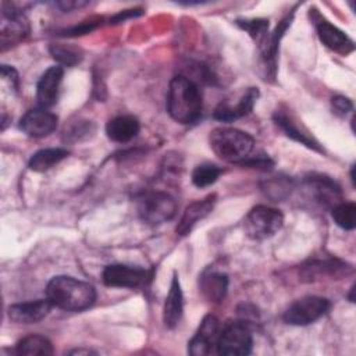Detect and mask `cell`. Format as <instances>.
<instances>
[{"label":"cell","instance_id":"4","mask_svg":"<svg viewBox=\"0 0 356 356\" xmlns=\"http://www.w3.org/2000/svg\"><path fill=\"white\" fill-rule=\"evenodd\" d=\"M284 225V214L271 206L257 204L249 210L243 220L245 234L253 241L274 236Z\"/></svg>","mask_w":356,"mask_h":356},{"label":"cell","instance_id":"12","mask_svg":"<svg viewBox=\"0 0 356 356\" xmlns=\"http://www.w3.org/2000/svg\"><path fill=\"white\" fill-rule=\"evenodd\" d=\"M313 22H314L318 39L328 49L342 56H346L355 50L353 40L343 31H341L338 26H335L334 24L323 18L320 14H316V17H313Z\"/></svg>","mask_w":356,"mask_h":356},{"label":"cell","instance_id":"33","mask_svg":"<svg viewBox=\"0 0 356 356\" xmlns=\"http://www.w3.org/2000/svg\"><path fill=\"white\" fill-rule=\"evenodd\" d=\"M331 104H332L334 113L341 115V117H345L348 113H350L353 110V104H352L350 99H348V97H345L342 95L332 96Z\"/></svg>","mask_w":356,"mask_h":356},{"label":"cell","instance_id":"7","mask_svg":"<svg viewBox=\"0 0 356 356\" xmlns=\"http://www.w3.org/2000/svg\"><path fill=\"white\" fill-rule=\"evenodd\" d=\"M330 300L323 296L307 295L292 302L284 312V321L291 325H309L330 310Z\"/></svg>","mask_w":356,"mask_h":356},{"label":"cell","instance_id":"37","mask_svg":"<svg viewBox=\"0 0 356 356\" xmlns=\"http://www.w3.org/2000/svg\"><path fill=\"white\" fill-rule=\"evenodd\" d=\"M70 353H71V355H82V353L90 355V353H95V352H92V350H89V349H75V350H71Z\"/></svg>","mask_w":356,"mask_h":356},{"label":"cell","instance_id":"3","mask_svg":"<svg viewBox=\"0 0 356 356\" xmlns=\"http://www.w3.org/2000/svg\"><path fill=\"white\" fill-rule=\"evenodd\" d=\"M209 143L217 157L235 164L246 160L254 147L252 135L231 127L214 128L209 135Z\"/></svg>","mask_w":356,"mask_h":356},{"label":"cell","instance_id":"11","mask_svg":"<svg viewBox=\"0 0 356 356\" xmlns=\"http://www.w3.org/2000/svg\"><path fill=\"white\" fill-rule=\"evenodd\" d=\"M274 122L277 124V127H280V129L289 136L291 139L305 145L306 147L324 153V149L321 147V145L318 143V140L307 131V128L302 124V121H299L293 114L288 113L286 110H281L278 108L274 115H273Z\"/></svg>","mask_w":356,"mask_h":356},{"label":"cell","instance_id":"14","mask_svg":"<svg viewBox=\"0 0 356 356\" xmlns=\"http://www.w3.org/2000/svg\"><path fill=\"white\" fill-rule=\"evenodd\" d=\"M220 324L216 316L207 314L203 317L196 334L188 342V353L192 356H206L217 345Z\"/></svg>","mask_w":356,"mask_h":356},{"label":"cell","instance_id":"30","mask_svg":"<svg viewBox=\"0 0 356 356\" xmlns=\"http://www.w3.org/2000/svg\"><path fill=\"white\" fill-rule=\"evenodd\" d=\"M261 188L268 197L277 202L286 197L291 193V189L293 188V185H292V181L286 177H274L267 179Z\"/></svg>","mask_w":356,"mask_h":356},{"label":"cell","instance_id":"21","mask_svg":"<svg viewBox=\"0 0 356 356\" xmlns=\"http://www.w3.org/2000/svg\"><path fill=\"white\" fill-rule=\"evenodd\" d=\"M184 313V295L177 273H174L168 295L163 307V323L167 328L172 330L178 325Z\"/></svg>","mask_w":356,"mask_h":356},{"label":"cell","instance_id":"26","mask_svg":"<svg viewBox=\"0 0 356 356\" xmlns=\"http://www.w3.org/2000/svg\"><path fill=\"white\" fill-rule=\"evenodd\" d=\"M49 51L51 57L64 67H74L81 63L82 60V53L79 49L70 46V44H63V43H51L49 46Z\"/></svg>","mask_w":356,"mask_h":356},{"label":"cell","instance_id":"31","mask_svg":"<svg viewBox=\"0 0 356 356\" xmlns=\"http://www.w3.org/2000/svg\"><path fill=\"white\" fill-rule=\"evenodd\" d=\"M95 132V125L90 121L82 120L74 122L70 128H65L64 134V140L68 143H75L81 142L83 139H88L90 135Z\"/></svg>","mask_w":356,"mask_h":356},{"label":"cell","instance_id":"10","mask_svg":"<svg viewBox=\"0 0 356 356\" xmlns=\"http://www.w3.org/2000/svg\"><path fill=\"white\" fill-rule=\"evenodd\" d=\"M147 271L138 266L108 264L102 273L103 284L113 288H138L146 282Z\"/></svg>","mask_w":356,"mask_h":356},{"label":"cell","instance_id":"25","mask_svg":"<svg viewBox=\"0 0 356 356\" xmlns=\"http://www.w3.org/2000/svg\"><path fill=\"white\" fill-rule=\"evenodd\" d=\"M53 345L51 342L38 334H32L28 337H24L19 339L15 345V353L19 356H35V355H43V356H50L53 355Z\"/></svg>","mask_w":356,"mask_h":356},{"label":"cell","instance_id":"8","mask_svg":"<svg viewBox=\"0 0 356 356\" xmlns=\"http://www.w3.org/2000/svg\"><path fill=\"white\" fill-rule=\"evenodd\" d=\"M29 33V24L26 17L8 3H3L1 11V50L7 46H14L24 40Z\"/></svg>","mask_w":356,"mask_h":356},{"label":"cell","instance_id":"19","mask_svg":"<svg viewBox=\"0 0 356 356\" xmlns=\"http://www.w3.org/2000/svg\"><path fill=\"white\" fill-rule=\"evenodd\" d=\"M63 75L64 70L61 65H53L40 75L36 85V100L40 107L47 108L56 104L58 99Z\"/></svg>","mask_w":356,"mask_h":356},{"label":"cell","instance_id":"9","mask_svg":"<svg viewBox=\"0 0 356 356\" xmlns=\"http://www.w3.org/2000/svg\"><path fill=\"white\" fill-rule=\"evenodd\" d=\"M293 18V11L291 14H286L275 26V29L268 33L267 39L264 43L259 47L260 50V60H261V70H263V76L264 79H274L275 78V71H277V54H278V47L280 42L286 32V29L291 26Z\"/></svg>","mask_w":356,"mask_h":356},{"label":"cell","instance_id":"35","mask_svg":"<svg viewBox=\"0 0 356 356\" xmlns=\"http://www.w3.org/2000/svg\"><path fill=\"white\" fill-rule=\"evenodd\" d=\"M143 11H142V8H131V10H124V11H121V13H118V14H115L111 19H110V22H113V24H118V22H124L127 18H132V17H138V15H140Z\"/></svg>","mask_w":356,"mask_h":356},{"label":"cell","instance_id":"28","mask_svg":"<svg viewBox=\"0 0 356 356\" xmlns=\"http://www.w3.org/2000/svg\"><path fill=\"white\" fill-rule=\"evenodd\" d=\"M238 26L249 33V36L256 42L257 47H260L268 36V19L266 18H245L235 21Z\"/></svg>","mask_w":356,"mask_h":356},{"label":"cell","instance_id":"24","mask_svg":"<svg viewBox=\"0 0 356 356\" xmlns=\"http://www.w3.org/2000/svg\"><path fill=\"white\" fill-rule=\"evenodd\" d=\"M70 152L64 147H47L33 153L29 159V168L36 172H44L68 157Z\"/></svg>","mask_w":356,"mask_h":356},{"label":"cell","instance_id":"15","mask_svg":"<svg viewBox=\"0 0 356 356\" xmlns=\"http://www.w3.org/2000/svg\"><path fill=\"white\" fill-rule=\"evenodd\" d=\"M352 273V267L339 260V259H323V260H310L300 267V278L302 281L313 282L317 280H323L324 277L339 278Z\"/></svg>","mask_w":356,"mask_h":356},{"label":"cell","instance_id":"13","mask_svg":"<svg viewBox=\"0 0 356 356\" xmlns=\"http://www.w3.org/2000/svg\"><path fill=\"white\" fill-rule=\"evenodd\" d=\"M58 118L51 111L38 107L28 110L19 120V129L31 138H43L57 128Z\"/></svg>","mask_w":356,"mask_h":356},{"label":"cell","instance_id":"2","mask_svg":"<svg viewBox=\"0 0 356 356\" xmlns=\"http://www.w3.org/2000/svg\"><path fill=\"white\" fill-rule=\"evenodd\" d=\"M46 298L53 307L65 312H82L96 302V289L81 280L70 275H56L46 286Z\"/></svg>","mask_w":356,"mask_h":356},{"label":"cell","instance_id":"34","mask_svg":"<svg viewBox=\"0 0 356 356\" xmlns=\"http://www.w3.org/2000/svg\"><path fill=\"white\" fill-rule=\"evenodd\" d=\"M1 76H3V79H6V81H8V82H10L11 88H14L15 90L18 89L19 78H18L17 71H15L13 67L3 64V65H1Z\"/></svg>","mask_w":356,"mask_h":356},{"label":"cell","instance_id":"18","mask_svg":"<svg viewBox=\"0 0 356 356\" xmlns=\"http://www.w3.org/2000/svg\"><path fill=\"white\" fill-rule=\"evenodd\" d=\"M51 307L53 305L46 298L10 305L7 309V314L8 318L17 324H35L43 320L50 313Z\"/></svg>","mask_w":356,"mask_h":356},{"label":"cell","instance_id":"32","mask_svg":"<svg viewBox=\"0 0 356 356\" xmlns=\"http://www.w3.org/2000/svg\"><path fill=\"white\" fill-rule=\"evenodd\" d=\"M100 24H102V18H90V19L82 21L78 25H74L71 28L61 29L57 35H60V36H81V35H86L89 32L95 31Z\"/></svg>","mask_w":356,"mask_h":356},{"label":"cell","instance_id":"16","mask_svg":"<svg viewBox=\"0 0 356 356\" xmlns=\"http://www.w3.org/2000/svg\"><path fill=\"white\" fill-rule=\"evenodd\" d=\"M259 89L257 88H248L236 100L235 104L231 102H221L213 113V117L222 122H231L235 120H239L248 114L252 113L254 103L259 97Z\"/></svg>","mask_w":356,"mask_h":356},{"label":"cell","instance_id":"1","mask_svg":"<svg viewBox=\"0 0 356 356\" xmlns=\"http://www.w3.org/2000/svg\"><path fill=\"white\" fill-rule=\"evenodd\" d=\"M203 110L202 93L197 83L186 75H177L170 81L167 92V111L181 124L196 122Z\"/></svg>","mask_w":356,"mask_h":356},{"label":"cell","instance_id":"6","mask_svg":"<svg viewBox=\"0 0 356 356\" xmlns=\"http://www.w3.org/2000/svg\"><path fill=\"white\" fill-rule=\"evenodd\" d=\"M136 210L142 221L149 225H159L175 216L177 203L165 192L150 191L136 199Z\"/></svg>","mask_w":356,"mask_h":356},{"label":"cell","instance_id":"20","mask_svg":"<svg viewBox=\"0 0 356 356\" xmlns=\"http://www.w3.org/2000/svg\"><path fill=\"white\" fill-rule=\"evenodd\" d=\"M216 200H217L216 193H211V195L204 196L203 199L195 200L191 204H188L182 217L179 218V221L177 224L175 232L179 236L188 235L192 231V228L197 224V221L203 220L204 217H207L211 213V210L216 204Z\"/></svg>","mask_w":356,"mask_h":356},{"label":"cell","instance_id":"36","mask_svg":"<svg viewBox=\"0 0 356 356\" xmlns=\"http://www.w3.org/2000/svg\"><path fill=\"white\" fill-rule=\"evenodd\" d=\"M85 4H86V1H58V3H56V6L60 7L63 11H70L72 8H79Z\"/></svg>","mask_w":356,"mask_h":356},{"label":"cell","instance_id":"22","mask_svg":"<svg viewBox=\"0 0 356 356\" xmlns=\"http://www.w3.org/2000/svg\"><path fill=\"white\" fill-rule=\"evenodd\" d=\"M199 289L206 300L218 303L227 295L228 277L224 273L216 271L213 268H207L199 277Z\"/></svg>","mask_w":356,"mask_h":356},{"label":"cell","instance_id":"23","mask_svg":"<svg viewBox=\"0 0 356 356\" xmlns=\"http://www.w3.org/2000/svg\"><path fill=\"white\" fill-rule=\"evenodd\" d=\"M139 121L134 115H117L106 124V134L108 139L117 143H125L134 139L139 132Z\"/></svg>","mask_w":356,"mask_h":356},{"label":"cell","instance_id":"17","mask_svg":"<svg viewBox=\"0 0 356 356\" xmlns=\"http://www.w3.org/2000/svg\"><path fill=\"white\" fill-rule=\"evenodd\" d=\"M305 182L312 188L314 197L324 207L332 209L342 202L341 186L332 178L324 174H310L305 178Z\"/></svg>","mask_w":356,"mask_h":356},{"label":"cell","instance_id":"5","mask_svg":"<svg viewBox=\"0 0 356 356\" xmlns=\"http://www.w3.org/2000/svg\"><path fill=\"white\" fill-rule=\"evenodd\" d=\"M253 338L246 320H234L220 330L216 350L222 356H245L252 352Z\"/></svg>","mask_w":356,"mask_h":356},{"label":"cell","instance_id":"27","mask_svg":"<svg viewBox=\"0 0 356 356\" xmlns=\"http://www.w3.org/2000/svg\"><path fill=\"white\" fill-rule=\"evenodd\" d=\"M331 216L338 227L352 231L356 227V204L353 202H341L331 209Z\"/></svg>","mask_w":356,"mask_h":356},{"label":"cell","instance_id":"29","mask_svg":"<svg viewBox=\"0 0 356 356\" xmlns=\"http://www.w3.org/2000/svg\"><path fill=\"white\" fill-rule=\"evenodd\" d=\"M221 174V170L210 163L199 164L192 171V182L197 188H206L213 185Z\"/></svg>","mask_w":356,"mask_h":356}]
</instances>
